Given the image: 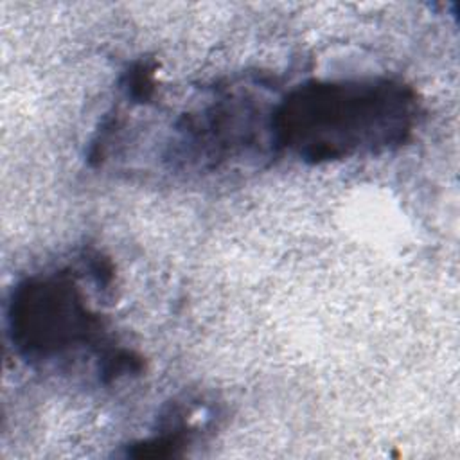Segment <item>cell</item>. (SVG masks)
Returning <instances> with one entry per match:
<instances>
[{
	"label": "cell",
	"mask_w": 460,
	"mask_h": 460,
	"mask_svg": "<svg viewBox=\"0 0 460 460\" xmlns=\"http://www.w3.org/2000/svg\"><path fill=\"white\" fill-rule=\"evenodd\" d=\"M277 102L266 86L248 81L207 88L205 97L176 119L164 160L174 171L216 172L271 158L279 153Z\"/></svg>",
	"instance_id": "7a4b0ae2"
},
{
	"label": "cell",
	"mask_w": 460,
	"mask_h": 460,
	"mask_svg": "<svg viewBox=\"0 0 460 460\" xmlns=\"http://www.w3.org/2000/svg\"><path fill=\"white\" fill-rule=\"evenodd\" d=\"M70 270L32 275L18 282L7 307V327L16 352L38 365L93 350L102 323L90 309Z\"/></svg>",
	"instance_id": "3957f363"
},
{
	"label": "cell",
	"mask_w": 460,
	"mask_h": 460,
	"mask_svg": "<svg viewBox=\"0 0 460 460\" xmlns=\"http://www.w3.org/2000/svg\"><path fill=\"white\" fill-rule=\"evenodd\" d=\"M415 92L394 79L307 81L279 99V151L309 164L379 155L402 146L417 124Z\"/></svg>",
	"instance_id": "6da1fadb"
}]
</instances>
